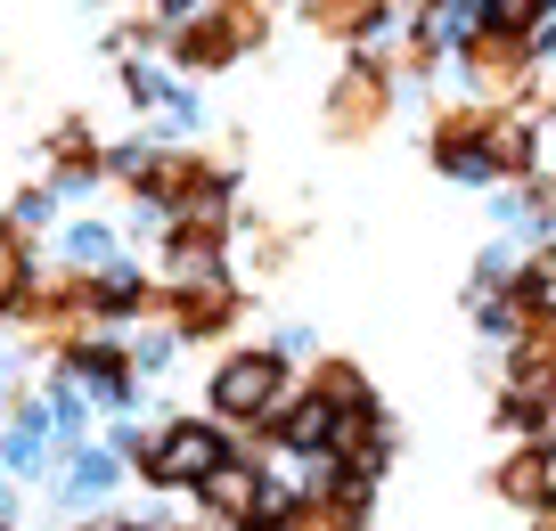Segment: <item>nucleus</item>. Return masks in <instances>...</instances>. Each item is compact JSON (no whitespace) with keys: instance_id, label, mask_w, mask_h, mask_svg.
I'll return each mask as SVG.
<instances>
[{"instance_id":"9","label":"nucleus","mask_w":556,"mask_h":531,"mask_svg":"<svg viewBox=\"0 0 556 531\" xmlns=\"http://www.w3.org/2000/svg\"><path fill=\"white\" fill-rule=\"evenodd\" d=\"M328 426H336V409L303 401V409H287V417H278V442H295V450H319V442H328Z\"/></svg>"},{"instance_id":"12","label":"nucleus","mask_w":556,"mask_h":531,"mask_svg":"<svg viewBox=\"0 0 556 531\" xmlns=\"http://www.w3.org/2000/svg\"><path fill=\"white\" fill-rule=\"evenodd\" d=\"M90 303H99V311H139V303H148V287H139L131 270H106L99 287H90Z\"/></svg>"},{"instance_id":"2","label":"nucleus","mask_w":556,"mask_h":531,"mask_svg":"<svg viewBox=\"0 0 556 531\" xmlns=\"http://www.w3.org/2000/svg\"><path fill=\"white\" fill-rule=\"evenodd\" d=\"M148 466H156L164 491H173V482H197V491H205V482L229 466V442H222L213 426H173V433L156 442V458H148Z\"/></svg>"},{"instance_id":"6","label":"nucleus","mask_w":556,"mask_h":531,"mask_svg":"<svg viewBox=\"0 0 556 531\" xmlns=\"http://www.w3.org/2000/svg\"><path fill=\"white\" fill-rule=\"evenodd\" d=\"M254 498H262V475H254V466H222V475L205 482V507H213V515H254Z\"/></svg>"},{"instance_id":"4","label":"nucleus","mask_w":556,"mask_h":531,"mask_svg":"<svg viewBox=\"0 0 556 531\" xmlns=\"http://www.w3.org/2000/svg\"><path fill=\"white\" fill-rule=\"evenodd\" d=\"M467 66H475V83H483V90H516V66H523V50H516V34H475Z\"/></svg>"},{"instance_id":"3","label":"nucleus","mask_w":556,"mask_h":531,"mask_svg":"<svg viewBox=\"0 0 556 531\" xmlns=\"http://www.w3.org/2000/svg\"><path fill=\"white\" fill-rule=\"evenodd\" d=\"M384 123V74H344V83H336V99H328V131L336 139H361V131H377Z\"/></svg>"},{"instance_id":"1","label":"nucleus","mask_w":556,"mask_h":531,"mask_svg":"<svg viewBox=\"0 0 556 531\" xmlns=\"http://www.w3.org/2000/svg\"><path fill=\"white\" fill-rule=\"evenodd\" d=\"M278 384H287V361H278V352H238V361L213 368V409L222 417H262L278 401Z\"/></svg>"},{"instance_id":"15","label":"nucleus","mask_w":556,"mask_h":531,"mask_svg":"<svg viewBox=\"0 0 556 531\" xmlns=\"http://www.w3.org/2000/svg\"><path fill=\"white\" fill-rule=\"evenodd\" d=\"M328 401H361V368H344V361L319 368V409H328Z\"/></svg>"},{"instance_id":"14","label":"nucleus","mask_w":556,"mask_h":531,"mask_svg":"<svg viewBox=\"0 0 556 531\" xmlns=\"http://www.w3.org/2000/svg\"><path fill=\"white\" fill-rule=\"evenodd\" d=\"M222 34H229V50H254L270 25H262V9H222Z\"/></svg>"},{"instance_id":"5","label":"nucleus","mask_w":556,"mask_h":531,"mask_svg":"<svg viewBox=\"0 0 556 531\" xmlns=\"http://www.w3.org/2000/svg\"><path fill=\"white\" fill-rule=\"evenodd\" d=\"M328 450L352 466V475H368V466H377V426H368L361 409H344V417L328 426Z\"/></svg>"},{"instance_id":"10","label":"nucleus","mask_w":556,"mask_h":531,"mask_svg":"<svg viewBox=\"0 0 556 531\" xmlns=\"http://www.w3.org/2000/svg\"><path fill=\"white\" fill-rule=\"evenodd\" d=\"M229 311H238V294H229V287H205V294H189V303H180V327H189V336H205V327H222Z\"/></svg>"},{"instance_id":"13","label":"nucleus","mask_w":556,"mask_h":531,"mask_svg":"<svg viewBox=\"0 0 556 531\" xmlns=\"http://www.w3.org/2000/svg\"><path fill=\"white\" fill-rule=\"evenodd\" d=\"M500 491H507V498H540V491H548V458H507Z\"/></svg>"},{"instance_id":"8","label":"nucleus","mask_w":556,"mask_h":531,"mask_svg":"<svg viewBox=\"0 0 556 531\" xmlns=\"http://www.w3.org/2000/svg\"><path fill=\"white\" fill-rule=\"evenodd\" d=\"M303 17H312L319 34H361V25H377L384 9L377 0H319V9H303Z\"/></svg>"},{"instance_id":"7","label":"nucleus","mask_w":556,"mask_h":531,"mask_svg":"<svg viewBox=\"0 0 556 531\" xmlns=\"http://www.w3.org/2000/svg\"><path fill=\"white\" fill-rule=\"evenodd\" d=\"M25 278H34L25 229H0V311H9V303H25Z\"/></svg>"},{"instance_id":"11","label":"nucleus","mask_w":556,"mask_h":531,"mask_svg":"<svg viewBox=\"0 0 556 531\" xmlns=\"http://www.w3.org/2000/svg\"><path fill=\"white\" fill-rule=\"evenodd\" d=\"M180 58H189V66H222V58H229V34H222V17L189 25V34H180Z\"/></svg>"}]
</instances>
